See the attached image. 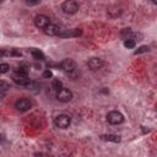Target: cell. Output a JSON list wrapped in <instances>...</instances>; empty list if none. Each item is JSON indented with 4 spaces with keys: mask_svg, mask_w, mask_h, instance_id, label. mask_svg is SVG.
<instances>
[{
    "mask_svg": "<svg viewBox=\"0 0 157 157\" xmlns=\"http://www.w3.org/2000/svg\"><path fill=\"white\" fill-rule=\"evenodd\" d=\"M54 124L56 128H60V129H66L69 128V125L71 124V118L66 114H60L58 117H55L54 119Z\"/></svg>",
    "mask_w": 157,
    "mask_h": 157,
    "instance_id": "1",
    "label": "cell"
},
{
    "mask_svg": "<svg viewBox=\"0 0 157 157\" xmlns=\"http://www.w3.org/2000/svg\"><path fill=\"white\" fill-rule=\"evenodd\" d=\"M61 10L65 12V13H69V15H72L75 12H77L78 10V4L74 0H67V1H64L63 5H61Z\"/></svg>",
    "mask_w": 157,
    "mask_h": 157,
    "instance_id": "2",
    "label": "cell"
},
{
    "mask_svg": "<svg viewBox=\"0 0 157 157\" xmlns=\"http://www.w3.org/2000/svg\"><path fill=\"white\" fill-rule=\"evenodd\" d=\"M107 120H108V123L117 125V124H120L124 121V115L118 110H112L107 114Z\"/></svg>",
    "mask_w": 157,
    "mask_h": 157,
    "instance_id": "3",
    "label": "cell"
},
{
    "mask_svg": "<svg viewBox=\"0 0 157 157\" xmlns=\"http://www.w3.org/2000/svg\"><path fill=\"white\" fill-rule=\"evenodd\" d=\"M72 98V92L69 90V88H61L60 91L56 92V99L59 102H63V103H66L69 101H71Z\"/></svg>",
    "mask_w": 157,
    "mask_h": 157,
    "instance_id": "4",
    "label": "cell"
},
{
    "mask_svg": "<svg viewBox=\"0 0 157 157\" xmlns=\"http://www.w3.org/2000/svg\"><path fill=\"white\" fill-rule=\"evenodd\" d=\"M15 107L20 112H27L32 108V101L28 99V98H20L18 101H16Z\"/></svg>",
    "mask_w": 157,
    "mask_h": 157,
    "instance_id": "5",
    "label": "cell"
},
{
    "mask_svg": "<svg viewBox=\"0 0 157 157\" xmlns=\"http://www.w3.org/2000/svg\"><path fill=\"white\" fill-rule=\"evenodd\" d=\"M82 34V31L80 28H72V29H66V31H60L58 34L60 38H75Z\"/></svg>",
    "mask_w": 157,
    "mask_h": 157,
    "instance_id": "6",
    "label": "cell"
},
{
    "mask_svg": "<svg viewBox=\"0 0 157 157\" xmlns=\"http://www.w3.org/2000/svg\"><path fill=\"white\" fill-rule=\"evenodd\" d=\"M49 23H50V20H49V17L45 16V15H37V16L34 17V25H36V27H38V28L44 29Z\"/></svg>",
    "mask_w": 157,
    "mask_h": 157,
    "instance_id": "7",
    "label": "cell"
},
{
    "mask_svg": "<svg viewBox=\"0 0 157 157\" xmlns=\"http://www.w3.org/2000/svg\"><path fill=\"white\" fill-rule=\"evenodd\" d=\"M60 67L66 72H72L76 69V64H75V61L72 59H64L60 63Z\"/></svg>",
    "mask_w": 157,
    "mask_h": 157,
    "instance_id": "8",
    "label": "cell"
},
{
    "mask_svg": "<svg viewBox=\"0 0 157 157\" xmlns=\"http://www.w3.org/2000/svg\"><path fill=\"white\" fill-rule=\"evenodd\" d=\"M103 64H104L103 60L99 59V58H91L88 60V63H87V65H88V67L91 70H98V69H101L103 66Z\"/></svg>",
    "mask_w": 157,
    "mask_h": 157,
    "instance_id": "9",
    "label": "cell"
},
{
    "mask_svg": "<svg viewBox=\"0 0 157 157\" xmlns=\"http://www.w3.org/2000/svg\"><path fill=\"white\" fill-rule=\"evenodd\" d=\"M43 31H44V33H45L47 36H58V34L60 33L59 27H58L56 25H54V23H49Z\"/></svg>",
    "mask_w": 157,
    "mask_h": 157,
    "instance_id": "10",
    "label": "cell"
},
{
    "mask_svg": "<svg viewBox=\"0 0 157 157\" xmlns=\"http://www.w3.org/2000/svg\"><path fill=\"white\" fill-rule=\"evenodd\" d=\"M13 81H15V83H17V85H20V86H28L29 83H31V78H28L27 76H16L15 78H13Z\"/></svg>",
    "mask_w": 157,
    "mask_h": 157,
    "instance_id": "11",
    "label": "cell"
},
{
    "mask_svg": "<svg viewBox=\"0 0 157 157\" xmlns=\"http://www.w3.org/2000/svg\"><path fill=\"white\" fill-rule=\"evenodd\" d=\"M101 139L103 141H110V142H120V137L118 135H113V134H105L102 135Z\"/></svg>",
    "mask_w": 157,
    "mask_h": 157,
    "instance_id": "12",
    "label": "cell"
},
{
    "mask_svg": "<svg viewBox=\"0 0 157 157\" xmlns=\"http://www.w3.org/2000/svg\"><path fill=\"white\" fill-rule=\"evenodd\" d=\"M15 72L17 74V76H27L28 74V67L25 65H20L15 69Z\"/></svg>",
    "mask_w": 157,
    "mask_h": 157,
    "instance_id": "13",
    "label": "cell"
},
{
    "mask_svg": "<svg viewBox=\"0 0 157 157\" xmlns=\"http://www.w3.org/2000/svg\"><path fill=\"white\" fill-rule=\"evenodd\" d=\"M31 54H32L33 59H36V60H44V54L39 49H32Z\"/></svg>",
    "mask_w": 157,
    "mask_h": 157,
    "instance_id": "14",
    "label": "cell"
},
{
    "mask_svg": "<svg viewBox=\"0 0 157 157\" xmlns=\"http://www.w3.org/2000/svg\"><path fill=\"white\" fill-rule=\"evenodd\" d=\"M52 87H53V90H55V91L58 92V91H60V90L63 88V83H61L60 80L54 78V80L52 81Z\"/></svg>",
    "mask_w": 157,
    "mask_h": 157,
    "instance_id": "15",
    "label": "cell"
},
{
    "mask_svg": "<svg viewBox=\"0 0 157 157\" xmlns=\"http://www.w3.org/2000/svg\"><path fill=\"white\" fill-rule=\"evenodd\" d=\"M135 44H136V42L132 40V39H125V40H124V47L128 48V49L135 48Z\"/></svg>",
    "mask_w": 157,
    "mask_h": 157,
    "instance_id": "16",
    "label": "cell"
},
{
    "mask_svg": "<svg viewBox=\"0 0 157 157\" xmlns=\"http://www.w3.org/2000/svg\"><path fill=\"white\" fill-rule=\"evenodd\" d=\"M146 52H148V47H147V45H141V47H139V48L134 52V54H135V55H139V54H142V53H146Z\"/></svg>",
    "mask_w": 157,
    "mask_h": 157,
    "instance_id": "17",
    "label": "cell"
},
{
    "mask_svg": "<svg viewBox=\"0 0 157 157\" xmlns=\"http://www.w3.org/2000/svg\"><path fill=\"white\" fill-rule=\"evenodd\" d=\"M9 69H10L9 64H6V63L0 64V74H5V72H7V71H9Z\"/></svg>",
    "mask_w": 157,
    "mask_h": 157,
    "instance_id": "18",
    "label": "cell"
},
{
    "mask_svg": "<svg viewBox=\"0 0 157 157\" xmlns=\"http://www.w3.org/2000/svg\"><path fill=\"white\" fill-rule=\"evenodd\" d=\"M7 88H9V83L6 81L0 80V91H6Z\"/></svg>",
    "mask_w": 157,
    "mask_h": 157,
    "instance_id": "19",
    "label": "cell"
},
{
    "mask_svg": "<svg viewBox=\"0 0 157 157\" xmlns=\"http://www.w3.org/2000/svg\"><path fill=\"white\" fill-rule=\"evenodd\" d=\"M43 77H45V78H49V77H52V71H50L49 69H47V70L43 72Z\"/></svg>",
    "mask_w": 157,
    "mask_h": 157,
    "instance_id": "20",
    "label": "cell"
},
{
    "mask_svg": "<svg viewBox=\"0 0 157 157\" xmlns=\"http://www.w3.org/2000/svg\"><path fill=\"white\" fill-rule=\"evenodd\" d=\"M38 4H39L38 0H37V1H29V0L26 1V5H28V6H33V5H38Z\"/></svg>",
    "mask_w": 157,
    "mask_h": 157,
    "instance_id": "21",
    "label": "cell"
},
{
    "mask_svg": "<svg viewBox=\"0 0 157 157\" xmlns=\"http://www.w3.org/2000/svg\"><path fill=\"white\" fill-rule=\"evenodd\" d=\"M34 157H52V156H49V155H47L44 152H39V153H36Z\"/></svg>",
    "mask_w": 157,
    "mask_h": 157,
    "instance_id": "22",
    "label": "cell"
},
{
    "mask_svg": "<svg viewBox=\"0 0 157 157\" xmlns=\"http://www.w3.org/2000/svg\"><path fill=\"white\" fill-rule=\"evenodd\" d=\"M2 140H5V136H2V135H0V141H2Z\"/></svg>",
    "mask_w": 157,
    "mask_h": 157,
    "instance_id": "23",
    "label": "cell"
},
{
    "mask_svg": "<svg viewBox=\"0 0 157 157\" xmlns=\"http://www.w3.org/2000/svg\"><path fill=\"white\" fill-rule=\"evenodd\" d=\"M59 157H69V156H66V155H61V156H59Z\"/></svg>",
    "mask_w": 157,
    "mask_h": 157,
    "instance_id": "24",
    "label": "cell"
}]
</instances>
